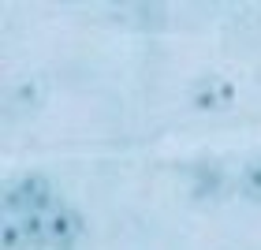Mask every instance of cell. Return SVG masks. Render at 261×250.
I'll use <instances>...</instances> for the list:
<instances>
[{
  "mask_svg": "<svg viewBox=\"0 0 261 250\" xmlns=\"http://www.w3.org/2000/svg\"><path fill=\"white\" fill-rule=\"evenodd\" d=\"M4 213L11 220H22L27 213H49V209H56V190H53V183L45 180V176H22V180H15V183H8L4 187Z\"/></svg>",
  "mask_w": 261,
  "mask_h": 250,
  "instance_id": "1",
  "label": "cell"
},
{
  "mask_svg": "<svg viewBox=\"0 0 261 250\" xmlns=\"http://www.w3.org/2000/svg\"><path fill=\"white\" fill-rule=\"evenodd\" d=\"M45 97H49V82L41 75H22V79H15V86L8 90V109L15 116H30L45 105Z\"/></svg>",
  "mask_w": 261,
  "mask_h": 250,
  "instance_id": "2",
  "label": "cell"
},
{
  "mask_svg": "<svg viewBox=\"0 0 261 250\" xmlns=\"http://www.w3.org/2000/svg\"><path fill=\"white\" fill-rule=\"evenodd\" d=\"M235 97V86L228 79H220V75H209V79H201L198 86H194V109L201 112H220V109H228Z\"/></svg>",
  "mask_w": 261,
  "mask_h": 250,
  "instance_id": "3",
  "label": "cell"
},
{
  "mask_svg": "<svg viewBox=\"0 0 261 250\" xmlns=\"http://www.w3.org/2000/svg\"><path fill=\"white\" fill-rule=\"evenodd\" d=\"M224 187H228V176H224L220 164H194V168H191V198L194 202L220 198Z\"/></svg>",
  "mask_w": 261,
  "mask_h": 250,
  "instance_id": "4",
  "label": "cell"
},
{
  "mask_svg": "<svg viewBox=\"0 0 261 250\" xmlns=\"http://www.w3.org/2000/svg\"><path fill=\"white\" fill-rule=\"evenodd\" d=\"M82 228H86V220H82V213L79 209H53L49 213V243H60V246H71L82 235Z\"/></svg>",
  "mask_w": 261,
  "mask_h": 250,
  "instance_id": "5",
  "label": "cell"
},
{
  "mask_svg": "<svg viewBox=\"0 0 261 250\" xmlns=\"http://www.w3.org/2000/svg\"><path fill=\"white\" fill-rule=\"evenodd\" d=\"M112 15H116V22H130V27H142V30L164 27L161 4H120V8H112Z\"/></svg>",
  "mask_w": 261,
  "mask_h": 250,
  "instance_id": "6",
  "label": "cell"
},
{
  "mask_svg": "<svg viewBox=\"0 0 261 250\" xmlns=\"http://www.w3.org/2000/svg\"><path fill=\"white\" fill-rule=\"evenodd\" d=\"M30 235L22 228V220H4L0 224V250H27Z\"/></svg>",
  "mask_w": 261,
  "mask_h": 250,
  "instance_id": "7",
  "label": "cell"
},
{
  "mask_svg": "<svg viewBox=\"0 0 261 250\" xmlns=\"http://www.w3.org/2000/svg\"><path fill=\"white\" fill-rule=\"evenodd\" d=\"M239 190H243V198L261 202V161H250V164L243 168V176H239Z\"/></svg>",
  "mask_w": 261,
  "mask_h": 250,
  "instance_id": "8",
  "label": "cell"
},
{
  "mask_svg": "<svg viewBox=\"0 0 261 250\" xmlns=\"http://www.w3.org/2000/svg\"><path fill=\"white\" fill-rule=\"evenodd\" d=\"M38 250H71V246H60V243H45V246H38Z\"/></svg>",
  "mask_w": 261,
  "mask_h": 250,
  "instance_id": "9",
  "label": "cell"
}]
</instances>
